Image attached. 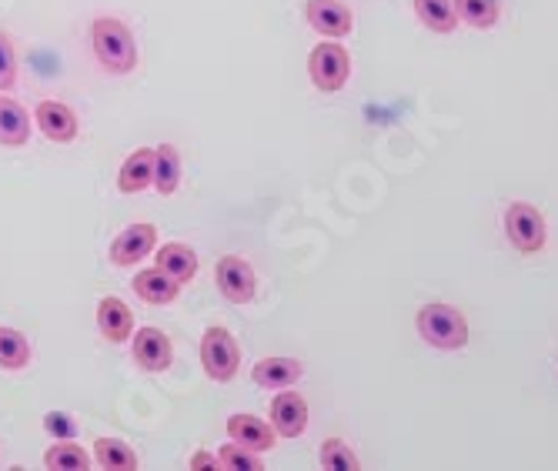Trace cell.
I'll return each instance as SVG.
<instances>
[{
	"label": "cell",
	"instance_id": "7a4b0ae2",
	"mask_svg": "<svg viewBox=\"0 0 558 471\" xmlns=\"http://www.w3.org/2000/svg\"><path fill=\"white\" fill-rule=\"evenodd\" d=\"M415 328H418L422 341L438 348V351H462L469 345L465 314L454 304H445V301H432V304L418 307Z\"/></svg>",
	"mask_w": 558,
	"mask_h": 471
},
{
	"label": "cell",
	"instance_id": "484cf974",
	"mask_svg": "<svg viewBox=\"0 0 558 471\" xmlns=\"http://www.w3.org/2000/svg\"><path fill=\"white\" fill-rule=\"evenodd\" d=\"M218 458H221V468H231V471H262L265 468V461H262L258 451H251V448H244L238 442H228L218 451Z\"/></svg>",
	"mask_w": 558,
	"mask_h": 471
},
{
	"label": "cell",
	"instance_id": "cb8c5ba5",
	"mask_svg": "<svg viewBox=\"0 0 558 471\" xmlns=\"http://www.w3.org/2000/svg\"><path fill=\"white\" fill-rule=\"evenodd\" d=\"M44 464L54 471H87L90 468V455L74 445V442H58L44 451Z\"/></svg>",
	"mask_w": 558,
	"mask_h": 471
},
{
	"label": "cell",
	"instance_id": "83f0119b",
	"mask_svg": "<svg viewBox=\"0 0 558 471\" xmlns=\"http://www.w3.org/2000/svg\"><path fill=\"white\" fill-rule=\"evenodd\" d=\"M44 432L47 435H54V442H71L77 425H74V418L64 414V411H47L44 414Z\"/></svg>",
	"mask_w": 558,
	"mask_h": 471
},
{
	"label": "cell",
	"instance_id": "d6986e66",
	"mask_svg": "<svg viewBox=\"0 0 558 471\" xmlns=\"http://www.w3.org/2000/svg\"><path fill=\"white\" fill-rule=\"evenodd\" d=\"M155 188L165 197H171L181 188V154L174 144L155 147Z\"/></svg>",
	"mask_w": 558,
	"mask_h": 471
},
{
	"label": "cell",
	"instance_id": "7402d4cb",
	"mask_svg": "<svg viewBox=\"0 0 558 471\" xmlns=\"http://www.w3.org/2000/svg\"><path fill=\"white\" fill-rule=\"evenodd\" d=\"M31 364V345L17 328L0 325V369L4 372H21Z\"/></svg>",
	"mask_w": 558,
	"mask_h": 471
},
{
	"label": "cell",
	"instance_id": "3957f363",
	"mask_svg": "<svg viewBox=\"0 0 558 471\" xmlns=\"http://www.w3.org/2000/svg\"><path fill=\"white\" fill-rule=\"evenodd\" d=\"M505 234H509V244L519 254H538L548 241V228H545L542 212L525 201L509 204V212H505Z\"/></svg>",
	"mask_w": 558,
	"mask_h": 471
},
{
	"label": "cell",
	"instance_id": "52a82bcc",
	"mask_svg": "<svg viewBox=\"0 0 558 471\" xmlns=\"http://www.w3.org/2000/svg\"><path fill=\"white\" fill-rule=\"evenodd\" d=\"M155 247H158V228H155V225H147V221H141V225H128V228L114 238L108 257H111V265H118V268H134L137 261H144V257L155 254Z\"/></svg>",
	"mask_w": 558,
	"mask_h": 471
},
{
	"label": "cell",
	"instance_id": "30bf717a",
	"mask_svg": "<svg viewBox=\"0 0 558 471\" xmlns=\"http://www.w3.org/2000/svg\"><path fill=\"white\" fill-rule=\"evenodd\" d=\"M34 124L40 128V134L47 141H54V144L74 141L77 131H81L77 114L68 108V104H61V100H40L37 108H34Z\"/></svg>",
	"mask_w": 558,
	"mask_h": 471
},
{
	"label": "cell",
	"instance_id": "f1b7e54d",
	"mask_svg": "<svg viewBox=\"0 0 558 471\" xmlns=\"http://www.w3.org/2000/svg\"><path fill=\"white\" fill-rule=\"evenodd\" d=\"M187 468H194V471H208V468H221V458L215 455V451H194L191 455V461H187Z\"/></svg>",
	"mask_w": 558,
	"mask_h": 471
},
{
	"label": "cell",
	"instance_id": "d4e9b609",
	"mask_svg": "<svg viewBox=\"0 0 558 471\" xmlns=\"http://www.w3.org/2000/svg\"><path fill=\"white\" fill-rule=\"evenodd\" d=\"M318 458H322V464L331 468V471H359V468H362L359 455H354L341 438H328V442L322 445Z\"/></svg>",
	"mask_w": 558,
	"mask_h": 471
},
{
	"label": "cell",
	"instance_id": "277c9868",
	"mask_svg": "<svg viewBox=\"0 0 558 471\" xmlns=\"http://www.w3.org/2000/svg\"><path fill=\"white\" fill-rule=\"evenodd\" d=\"M308 77L322 94H338L348 77H351V58L348 50L335 40L318 44L312 55H308Z\"/></svg>",
	"mask_w": 558,
	"mask_h": 471
},
{
	"label": "cell",
	"instance_id": "5bb4252c",
	"mask_svg": "<svg viewBox=\"0 0 558 471\" xmlns=\"http://www.w3.org/2000/svg\"><path fill=\"white\" fill-rule=\"evenodd\" d=\"M97 328H100V335H105L108 341H114V345H124L131 335H134V314H131V307L121 301V298H100L97 301Z\"/></svg>",
	"mask_w": 558,
	"mask_h": 471
},
{
	"label": "cell",
	"instance_id": "7c38bea8",
	"mask_svg": "<svg viewBox=\"0 0 558 471\" xmlns=\"http://www.w3.org/2000/svg\"><path fill=\"white\" fill-rule=\"evenodd\" d=\"M228 438L251 451H258V455H265L278 445V432L268 422H262L258 414H244V411L228 418Z\"/></svg>",
	"mask_w": 558,
	"mask_h": 471
},
{
	"label": "cell",
	"instance_id": "9c48e42d",
	"mask_svg": "<svg viewBox=\"0 0 558 471\" xmlns=\"http://www.w3.org/2000/svg\"><path fill=\"white\" fill-rule=\"evenodd\" d=\"M271 428L281 438H301L308 428V401L291 388H281L271 401Z\"/></svg>",
	"mask_w": 558,
	"mask_h": 471
},
{
	"label": "cell",
	"instance_id": "8fae6325",
	"mask_svg": "<svg viewBox=\"0 0 558 471\" xmlns=\"http://www.w3.org/2000/svg\"><path fill=\"white\" fill-rule=\"evenodd\" d=\"M304 17H308V24L322 37H331V40L348 37L354 27V14H351V8L341 4V0H308V4H304Z\"/></svg>",
	"mask_w": 558,
	"mask_h": 471
},
{
	"label": "cell",
	"instance_id": "4316f807",
	"mask_svg": "<svg viewBox=\"0 0 558 471\" xmlns=\"http://www.w3.org/2000/svg\"><path fill=\"white\" fill-rule=\"evenodd\" d=\"M14 84H17V55H14L11 34L0 31V94L11 90Z\"/></svg>",
	"mask_w": 558,
	"mask_h": 471
},
{
	"label": "cell",
	"instance_id": "44dd1931",
	"mask_svg": "<svg viewBox=\"0 0 558 471\" xmlns=\"http://www.w3.org/2000/svg\"><path fill=\"white\" fill-rule=\"evenodd\" d=\"M412 8H415L418 21L435 34H451L454 24H459V14H454L451 0H412Z\"/></svg>",
	"mask_w": 558,
	"mask_h": 471
},
{
	"label": "cell",
	"instance_id": "9a60e30c",
	"mask_svg": "<svg viewBox=\"0 0 558 471\" xmlns=\"http://www.w3.org/2000/svg\"><path fill=\"white\" fill-rule=\"evenodd\" d=\"M155 265L171 275L178 285H191L197 278V254L194 247L181 244V241H168L161 247H155Z\"/></svg>",
	"mask_w": 558,
	"mask_h": 471
},
{
	"label": "cell",
	"instance_id": "603a6c76",
	"mask_svg": "<svg viewBox=\"0 0 558 471\" xmlns=\"http://www.w3.org/2000/svg\"><path fill=\"white\" fill-rule=\"evenodd\" d=\"M454 4V14H459V21L478 27V31H488L498 24L501 17V8H498V0H451Z\"/></svg>",
	"mask_w": 558,
	"mask_h": 471
},
{
	"label": "cell",
	"instance_id": "8992f818",
	"mask_svg": "<svg viewBox=\"0 0 558 471\" xmlns=\"http://www.w3.org/2000/svg\"><path fill=\"white\" fill-rule=\"evenodd\" d=\"M215 281H218V291H221L231 304H247L251 298H255V288H258L255 268H251L241 254H225V257L218 261Z\"/></svg>",
	"mask_w": 558,
	"mask_h": 471
},
{
	"label": "cell",
	"instance_id": "2e32d148",
	"mask_svg": "<svg viewBox=\"0 0 558 471\" xmlns=\"http://www.w3.org/2000/svg\"><path fill=\"white\" fill-rule=\"evenodd\" d=\"M304 375L298 358H262L255 369H251V382L258 388H291Z\"/></svg>",
	"mask_w": 558,
	"mask_h": 471
},
{
	"label": "cell",
	"instance_id": "6da1fadb",
	"mask_svg": "<svg viewBox=\"0 0 558 471\" xmlns=\"http://www.w3.org/2000/svg\"><path fill=\"white\" fill-rule=\"evenodd\" d=\"M90 47L108 74H131L137 68V40L118 17H97L90 24Z\"/></svg>",
	"mask_w": 558,
	"mask_h": 471
},
{
	"label": "cell",
	"instance_id": "4fadbf2b",
	"mask_svg": "<svg viewBox=\"0 0 558 471\" xmlns=\"http://www.w3.org/2000/svg\"><path fill=\"white\" fill-rule=\"evenodd\" d=\"M147 188H155V147H141V150L128 154L118 171L121 194H141Z\"/></svg>",
	"mask_w": 558,
	"mask_h": 471
},
{
	"label": "cell",
	"instance_id": "5b68a950",
	"mask_svg": "<svg viewBox=\"0 0 558 471\" xmlns=\"http://www.w3.org/2000/svg\"><path fill=\"white\" fill-rule=\"evenodd\" d=\"M201 364L211 382H231L241 369V348L228 328H208L201 338Z\"/></svg>",
	"mask_w": 558,
	"mask_h": 471
},
{
	"label": "cell",
	"instance_id": "ffe728a7",
	"mask_svg": "<svg viewBox=\"0 0 558 471\" xmlns=\"http://www.w3.org/2000/svg\"><path fill=\"white\" fill-rule=\"evenodd\" d=\"M94 461L100 468H111V471H134L137 468L134 448L121 438H97L94 442Z\"/></svg>",
	"mask_w": 558,
	"mask_h": 471
},
{
	"label": "cell",
	"instance_id": "ba28073f",
	"mask_svg": "<svg viewBox=\"0 0 558 471\" xmlns=\"http://www.w3.org/2000/svg\"><path fill=\"white\" fill-rule=\"evenodd\" d=\"M131 354L137 361V369H144V372H168L171 361H174V345H171V338L161 328L147 325V328L134 331Z\"/></svg>",
	"mask_w": 558,
	"mask_h": 471
},
{
	"label": "cell",
	"instance_id": "e0dca14e",
	"mask_svg": "<svg viewBox=\"0 0 558 471\" xmlns=\"http://www.w3.org/2000/svg\"><path fill=\"white\" fill-rule=\"evenodd\" d=\"M131 285H134V294L141 301H147V304H171L178 298V291H181V285L171 275H165L158 265L137 271Z\"/></svg>",
	"mask_w": 558,
	"mask_h": 471
},
{
	"label": "cell",
	"instance_id": "ac0fdd59",
	"mask_svg": "<svg viewBox=\"0 0 558 471\" xmlns=\"http://www.w3.org/2000/svg\"><path fill=\"white\" fill-rule=\"evenodd\" d=\"M31 121L27 111L21 108L17 100L0 94V144L4 147H24L27 137H31Z\"/></svg>",
	"mask_w": 558,
	"mask_h": 471
}]
</instances>
